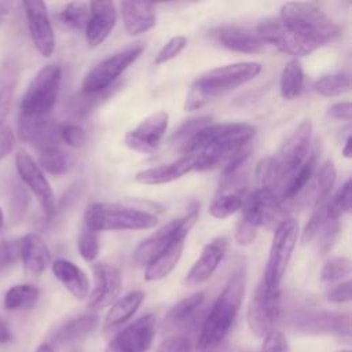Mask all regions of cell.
<instances>
[{
  "label": "cell",
  "instance_id": "1",
  "mask_svg": "<svg viewBox=\"0 0 352 352\" xmlns=\"http://www.w3.org/2000/svg\"><path fill=\"white\" fill-rule=\"evenodd\" d=\"M254 133V126L246 122H210L201 128L180 151L184 155L197 153L194 170H209L220 165L224 166L231 157L246 147Z\"/></svg>",
  "mask_w": 352,
  "mask_h": 352
},
{
  "label": "cell",
  "instance_id": "2",
  "mask_svg": "<svg viewBox=\"0 0 352 352\" xmlns=\"http://www.w3.org/2000/svg\"><path fill=\"white\" fill-rule=\"evenodd\" d=\"M245 285L246 268L241 265L227 280L202 323L197 341V346L201 351L213 349L226 338L238 316L245 294Z\"/></svg>",
  "mask_w": 352,
  "mask_h": 352
},
{
  "label": "cell",
  "instance_id": "3",
  "mask_svg": "<svg viewBox=\"0 0 352 352\" xmlns=\"http://www.w3.org/2000/svg\"><path fill=\"white\" fill-rule=\"evenodd\" d=\"M261 69L263 66L258 62H236L202 73L190 85L184 100V110L201 109L216 96L252 81L261 73Z\"/></svg>",
  "mask_w": 352,
  "mask_h": 352
},
{
  "label": "cell",
  "instance_id": "4",
  "mask_svg": "<svg viewBox=\"0 0 352 352\" xmlns=\"http://www.w3.org/2000/svg\"><path fill=\"white\" fill-rule=\"evenodd\" d=\"M146 204L140 201L95 202L84 213V226L96 232L154 228L158 224V217L153 212L155 205L146 208Z\"/></svg>",
  "mask_w": 352,
  "mask_h": 352
},
{
  "label": "cell",
  "instance_id": "5",
  "mask_svg": "<svg viewBox=\"0 0 352 352\" xmlns=\"http://www.w3.org/2000/svg\"><path fill=\"white\" fill-rule=\"evenodd\" d=\"M279 18L300 34L323 45L340 36V26L319 7L305 1H289L280 8Z\"/></svg>",
  "mask_w": 352,
  "mask_h": 352
},
{
  "label": "cell",
  "instance_id": "6",
  "mask_svg": "<svg viewBox=\"0 0 352 352\" xmlns=\"http://www.w3.org/2000/svg\"><path fill=\"white\" fill-rule=\"evenodd\" d=\"M62 81V69L56 63L41 67L30 81L21 100V113L50 117L56 103Z\"/></svg>",
  "mask_w": 352,
  "mask_h": 352
},
{
  "label": "cell",
  "instance_id": "7",
  "mask_svg": "<svg viewBox=\"0 0 352 352\" xmlns=\"http://www.w3.org/2000/svg\"><path fill=\"white\" fill-rule=\"evenodd\" d=\"M144 51V43L136 41L109 55L94 66L82 78L81 89L85 95H95L107 89Z\"/></svg>",
  "mask_w": 352,
  "mask_h": 352
},
{
  "label": "cell",
  "instance_id": "8",
  "mask_svg": "<svg viewBox=\"0 0 352 352\" xmlns=\"http://www.w3.org/2000/svg\"><path fill=\"white\" fill-rule=\"evenodd\" d=\"M298 238V223L293 217H285L274 230L267 267L263 280L274 287H280L282 278L293 254Z\"/></svg>",
  "mask_w": 352,
  "mask_h": 352
},
{
  "label": "cell",
  "instance_id": "9",
  "mask_svg": "<svg viewBox=\"0 0 352 352\" xmlns=\"http://www.w3.org/2000/svg\"><path fill=\"white\" fill-rule=\"evenodd\" d=\"M279 315L280 287H274L265 283L261 278L248 305V326L254 336L265 337L275 329Z\"/></svg>",
  "mask_w": 352,
  "mask_h": 352
},
{
  "label": "cell",
  "instance_id": "10",
  "mask_svg": "<svg viewBox=\"0 0 352 352\" xmlns=\"http://www.w3.org/2000/svg\"><path fill=\"white\" fill-rule=\"evenodd\" d=\"M256 32L265 44H272L279 51L294 56V59L305 56L320 47L319 43L300 34L279 16L260 21Z\"/></svg>",
  "mask_w": 352,
  "mask_h": 352
},
{
  "label": "cell",
  "instance_id": "11",
  "mask_svg": "<svg viewBox=\"0 0 352 352\" xmlns=\"http://www.w3.org/2000/svg\"><path fill=\"white\" fill-rule=\"evenodd\" d=\"M197 219L198 205H194L184 216L166 223L165 226L158 228L153 235L142 241L133 252V261L138 265H146L176 236H187L190 230L195 224Z\"/></svg>",
  "mask_w": 352,
  "mask_h": 352
},
{
  "label": "cell",
  "instance_id": "12",
  "mask_svg": "<svg viewBox=\"0 0 352 352\" xmlns=\"http://www.w3.org/2000/svg\"><path fill=\"white\" fill-rule=\"evenodd\" d=\"M15 166L22 183L36 197L44 214L47 217L52 216L55 213V195L37 162L26 150L19 148L15 154Z\"/></svg>",
  "mask_w": 352,
  "mask_h": 352
},
{
  "label": "cell",
  "instance_id": "13",
  "mask_svg": "<svg viewBox=\"0 0 352 352\" xmlns=\"http://www.w3.org/2000/svg\"><path fill=\"white\" fill-rule=\"evenodd\" d=\"M283 209L282 202L271 190L258 187L257 190L252 191L242 204L241 217L257 230L260 227L268 228L283 220Z\"/></svg>",
  "mask_w": 352,
  "mask_h": 352
},
{
  "label": "cell",
  "instance_id": "14",
  "mask_svg": "<svg viewBox=\"0 0 352 352\" xmlns=\"http://www.w3.org/2000/svg\"><path fill=\"white\" fill-rule=\"evenodd\" d=\"M169 116L166 111H155L143 118L135 128L128 131L124 143L128 148L138 153H153L158 148L168 129Z\"/></svg>",
  "mask_w": 352,
  "mask_h": 352
},
{
  "label": "cell",
  "instance_id": "15",
  "mask_svg": "<svg viewBox=\"0 0 352 352\" xmlns=\"http://www.w3.org/2000/svg\"><path fill=\"white\" fill-rule=\"evenodd\" d=\"M155 336V316L147 314L124 327L107 345L106 352H147Z\"/></svg>",
  "mask_w": 352,
  "mask_h": 352
},
{
  "label": "cell",
  "instance_id": "16",
  "mask_svg": "<svg viewBox=\"0 0 352 352\" xmlns=\"http://www.w3.org/2000/svg\"><path fill=\"white\" fill-rule=\"evenodd\" d=\"M94 274V289L88 294V308L92 311H99L113 304L122 286L121 272L114 265L99 261L92 265Z\"/></svg>",
  "mask_w": 352,
  "mask_h": 352
},
{
  "label": "cell",
  "instance_id": "17",
  "mask_svg": "<svg viewBox=\"0 0 352 352\" xmlns=\"http://www.w3.org/2000/svg\"><path fill=\"white\" fill-rule=\"evenodd\" d=\"M22 6L36 50L45 58L51 56L55 50V34L45 4L40 0H28Z\"/></svg>",
  "mask_w": 352,
  "mask_h": 352
},
{
  "label": "cell",
  "instance_id": "18",
  "mask_svg": "<svg viewBox=\"0 0 352 352\" xmlns=\"http://www.w3.org/2000/svg\"><path fill=\"white\" fill-rule=\"evenodd\" d=\"M18 136L22 142L30 143L38 150L59 146V124L50 117L18 114Z\"/></svg>",
  "mask_w": 352,
  "mask_h": 352
},
{
  "label": "cell",
  "instance_id": "19",
  "mask_svg": "<svg viewBox=\"0 0 352 352\" xmlns=\"http://www.w3.org/2000/svg\"><path fill=\"white\" fill-rule=\"evenodd\" d=\"M226 250H227V238L216 236L212 241H209L204 246L198 260L192 264V267L187 272L184 278V283L190 287H194L206 282L217 270L219 264L221 263L226 254Z\"/></svg>",
  "mask_w": 352,
  "mask_h": 352
},
{
  "label": "cell",
  "instance_id": "20",
  "mask_svg": "<svg viewBox=\"0 0 352 352\" xmlns=\"http://www.w3.org/2000/svg\"><path fill=\"white\" fill-rule=\"evenodd\" d=\"M89 18L85 26V38L91 47L100 45L113 32L117 22V10L113 1H91Z\"/></svg>",
  "mask_w": 352,
  "mask_h": 352
},
{
  "label": "cell",
  "instance_id": "21",
  "mask_svg": "<svg viewBox=\"0 0 352 352\" xmlns=\"http://www.w3.org/2000/svg\"><path fill=\"white\" fill-rule=\"evenodd\" d=\"M337 170L334 162L327 160L315 172L308 186L289 204L296 206H318L329 198V194L334 186Z\"/></svg>",
  "mask_w": 352,
  "mask_h": 352
},
{
  "label": "cell",
  "instance_id": "22",
  "mask_svg": "<svg viewBox=\"0 0 352 352\" xmlns=\"http://www.w3.org/2000/svg\"><path fill=\"white\" fill-rule=\"evenodd\" d=\"M197 157H198L197 153L186 154L170 164H164V165H158L154 168H147V169L139 170L135 175V180L138 183L146 184V186H158V184L170 183V182L177 180L182 176L192 172L195 169Z\"/></svg>",
  "mask_w": 352,
  "mask_h": 352
},
{
  "label": "cell",
  "instance_id": "23",
  "mask_svg": "<svg viewBox=\"0 0 352 352\" xmlns=\"http://www.w3.org/2000/svg\"><path fill=\"white\" fill-rule=\"evenodd\" d=\"M216 40L227 50L239 54H257L265 43L256 30L239 25H223L214 30Z\"/></svg>",
  "mask_w": 352,
  "mask_h": 352
},
{
  "label": "cell",
  "instance_id": "24",
  "mask_svg": "<svg viewBox=\"0 0 352 352\" xmlns=\"http://www.w3.org/2000/svg\"><path fill=\"white\" fill-rule=\"evenodd\" d=\"M19 258L29 274L40 275L51 263V252L38 234L30 232L19 241Z\"/></svg>",
  "mask_w": 352,
  "mask_h": 352
},
{
  "label": "cell",
  "instance_id": "25",
  "mask_svg": "<svg viewBox=\"0 0 352 352\" xmlns=\"http://www.w3.org/2000/svg\"><path fill=\"white\" fill-rule=\"evenodd\" d=\"M121 16L128 34L138 36L154 28L155 6L148 1H122Z\"/></svg>",
  "mask_w": 352,
  "mask_h": 352
},
{
  "label": "cell",
  "instance_id": "26",
  "mask_svg": "<svg viewBox=\"0 0 352 352\" xmlns=\"http://www.w3.org/2000/svg\"><path fill=\"white\" fill-rule=\"evenodd\" d=\"M184 239L186 236H176L144 265V279L147 282L160 280L173 271L182 257Z\"/></svg>",
  "mask_w": 352,
  "mask_h": 352
},
{
  "label": "cell",
  "instance_id": "27",
  "mask_svg": "<svg viewBox=\"0 0 352 352\" xmlns=\"http://www.w3.org/2000/svg\"><path fill=\"white\" fill-rule=\"evenodd\" d=\"M52 274L65 289L77 300H84L89 294V280L85 272L74 263L59 258L52 263Z\"/></svg>",
  "mask_w": 352,
  "mask_h": 352
},
{
  "label": "cell",
  "instance_id": "28",
  "mask_svg": "<svg viewBox=\"0 0 352 352\" xmlns=\"http://www.w3.org/2000/svg\"><path fill=\"white\" fill-rule=\"evenodd\" d=\"M318 157H319V151H318V146H315L307 160L304 161V164L300 166V169L293 175V177L287 182V184L285 186L282 194H280V202L285 208L286 204L292 202L311 182L312 176L316 172V166H318Z\"/></svg>",
  "mask_w": 352,
  "mask_h": 352
},
{
  "label": "cell",
  "instance_id": "29",
  "mask_svg": "<svg viewBox=\"0 0 352 352\" xmlns=\"http://www.w3.org/2000/svg\"><path fill=\"white\" fill-rule=\"evenodd\" d=\"M143 300H144V293L142 290H133L117 298L106 314L104 327L113 329L124 324L126 320H129L135 315V312L139 309Z\"/></svg>",
  "mask_w": 352,
  "mask_h": 352
},
{
  "label": "cell",
  "instance_id": "30",
  "mask_svg": "<svg viewBox=\"0 0 352 352\" xmlns=\"http://www.w3.org/2000/svg\"><path fill=\"white\" fill-rule=\"evenodd\" d=\"M98 323H99L98 316L92 314L73 318L56 330L52 340L56 344H65V342L81 340L88 334H91L96 329Z\"/></svg>",
  "mask_w": 352,
  "mask_h": 352
},
{
  "label": "cell",
  "instance_id": "31",
  "mask_svg": "<svg viewBox=\"0 0 352 352\" xmlns=\"http://www.w3.org/2000/svg\"><path fill=\"white\" fill-rule=\"evenodd\" d=\"M307 330L327 333H349V315L333 312H316L301 323Z\"/></svg>",
  "mask_w": 352,
  "mask_h": 352
},
{
  "label": "cell",
  "instance_id": "32",
  "mask_svg": "<svg viewBox=\"0 0 352 352\" xmlns=\"http://www.w3.org/2000/svg\"><path fill=\"white\" fill-rule=\"evenodd\" d=\"M16 82L18 70L15 63L11 60L4 62L0 66V126H3V122L11 110Z\"/></svg>",
  "mask_w": 352,
  "mask_h": 352
},
{
  "label": "cell",
  "instance_id": "33",
  "mask_svg": "<svg viewBox=\"0 0 352 352\" xmlns=\"http://www.w3.org/2000/svg\"><path fill=\"white\" fill-rule=\"evenodd\" d=\"M304 85V72L301 62L298 59H290L282 73H280V80H279V91L280 96L286 100H293L296 99Z\"/></svg>",
  "mask_w": 352,
  "mask_h": 352
},
{
  "label": "cell",
  "instance_id": "34",
  "mask_svg": "<svg viewBox=\"0 0 352 352\" xmlns=\"http://www.w3.org/2000/svg\"><path fill=\"white\" fill-rule=\"evenodd\" d=\"M38 289L30 283H19L11 286L3 300V305L7 311H19L32 308L38 300Z\"/></svg>",
  "mask_w": 352,
  "mask_h": 352
},
{
  "label": "cell",
  "instance_id": "35",
  "mask_svg": "<svg viewBox=\"0 0 352 352\" xmlns=\"http://www.w3.org/2000/svg\"><path fill=\"white\" fill-rule=\"evenodd\" d=\"M43 172L54 176L65 175L70 168V157L60 146H52L38 150V164Z\"/></svg>",
  "mask_w": 352,
  "mask_h": 352
},
{
  "label": "cell",
  "instance_id": "36",
  "mask_svg": "<svg viewBox=\"0 0 352 352\" xmlns=\"http://www.w3.org/2000/svg\"><path fill=\"white\" fill-rule=\"evenodd\" d=\"M89 18V7L88 3L73 1L66 4V7L58 14L59 22L69 29L81 30L85 29Z\"/></svg>",
  "mask_w": 352,
  "mask_h": 352
},
{
  "label": "cell",
  "instance_id": "37",
  "mask_svg": "<svg viewBox=\"0 0 352 352\" xmlns=\"http://www.w3.org/2000/svg\"><path fill=\"white\" fill-rule=\"evenodd\" d=\"M351 88V78L345 73H333L322 76L315 82V91L323 96L333 98L348 92Z\"/></svg>",
  "mask_w": 352,
  "mask_h": 352
},
{
  "label": "cell",
  "instance_id": "38",
  "mask_svg": "<svg viewBox=\"0 0 352 352\" xmlns=\"http://www.w3.org/2000/svg\"><path fill=\"white\" fill-rule=\"evenodd\" d=\"M204 300H205L204 292L194 293V294L180 300L168 312V320L172 323H183V322L188 320L199 309Z\"/></svg>",
  "mask_w": 352,
  "mask_h": 352
},
{
  "label": "cell",
  "instance_id": "39",
  "mask_svg": "<svg viewBox=\"0 0 352 352\" xmlns=\"http://www.w3.org/2000/svg\"><path fill=\"white\" fill-rule=\"evenodd\" d=\"M242 198L236 192H223L209 205L208 213L214 219H227L242 209Z\"/></svg>",
  "mask_w": 352,
  "mask_h": 352
},
{
  "label": "cell",
  "instance_id": "40",
  "mask_svg": "<svg viewBox=\"0 0 352 352\" xmlns=\"http://www.w3.org/2000/svg\"><path fill=\"white\" fill-rule=\"evenodd\" d=\"M351 274V261L344 256H333L327 258L320 270V279L323 282H340Z\"/></svg>",
  "mask_w": 352,
  "mask_h": 352
},
{
  "label": "cell",
  "instance_id": "41",
  "mask_svg": "<svg viewBox=\"0 0 352 352\" xmlns=\"http://www.w3.org/2000/svg\"><path fill=\"white\" fill-rule=\"evenodd\" d=\"M77 246H78L80 256L85 261H94L99 253L98 232L88 228L87 226H82L77 239Z\"/></svg>",
  "mask_w": 352,
  "mask_h": 352
},
{
  "label": "cell",
  "instance_id": "42",
  "mask_svg": "<svg viewBox=\"0 0 352 352\" xmlns=\"http://www.w3.org/2000/svg\"><path fill=\"white\" fill-rule=\"evenodd\" d=\"M212 121L210 117H195V118H190V120H186L179 128L177 131L173 133L172 136V140L180 146V148L204 126L209 125Z\"/></svg>",
  "mask_w": 352,
  "mask_h": 352
},
{
  "label": "cell",
  "instance_id": "43",
  "mask_svg": "<svg viewBox=\"0 0 352 352\" xmlns=\"http://www.w3.org/2000/svg\"><path fill=\"white\" fill-rule=\"evenodd\" d=\"M186 45H187V38L184 36H173L161 47V50L155 55L154 63L162 65V63L176 58L184 50Z\"/></svg>",
  "mask_w": 352,
  "mask_h": 352
},
{
  "label": "cell",
  "instance_id": "44",
  "mask_svg": "<svg viewBox=\"0 0 352 352\" xmlns=\"http://www.w3.org/2000/svg\"><path fill=\"white\" fill-rule=\"evenodd\" d=\"M59 139L70 147L80 148L85 143V131L77 124H60L59 125Z\"/></svg>",
  "mask_w": 352,
  "mask_h": 352
},
{
  "label": "cell",
  "instance_id": "45",
  "mask_svg": "<svg viewBox=\"0 0 352 352\" xmlns=\"http://www.w3.org/2000/svg\"><path fill=\"white\" fill-rule=\"evenodd\" d=\"M330 205L333 209L342 216L344 213H348L352 206V184L351 179H346L345 183L341 186V188L337 191V194L333 198H329Z\"/></svg>",
  "mask_w": 352,
  "mask_h": 352
},
{
  "label": "cell",
  "instance_id": "46",
  "mask_svg": "<svg viewBox=\"0 0 352 352\" xmlns=\"http://www.w3.org/2000/svg\"><path fill=\"white\" fill-rule=\"evenodd\" d=\"M19 258V241L1 239L0 241V274L8 270Z\"/></svg>",
  "mask_w": 352,
  "mask_h": 352
},
{
  "label": "cell",
  "instance_id": "47",
  "mask_svg": "<svg viewBox=\"0 0 352 352\" xmlns=\"http://www.w3.org/2000/svg\"><path fill=\"white\" fill-rule=\"evenodd\" d=\"M260 352H289V344L285 334L276 329L271 330L264 337Z\"/></svg>",
  "mask_w": 352,
  "mask_h": 352
},
{
  "label": "cell",
  "instance_id": "48",
  "mask_svg": "<svg viewBox=\"0 0 352 352\" xmlns=\"http://www.w3.org/2000/svg\"><path fill=\"white\" fill-rule=\"evenodd\" d=\"M29 204V195L25 191L23 187L15 186L14 192L11 195V213L14 221H19L26 210V206Z\"/></svg>",
  "mask_w": 352,
  "mask_h": 352
},
{
  "label": "cell",
  "instance_id": "49",
  "mask_svg": "<svg viewBox=\"0 0 352 352\" xmlns=\"http://www.w3.org/2000/svg\"><path fill=\"white\" fill-rule=\"evenodd\" d=\"M256 236H257V228L253 227L246 220H243L242 217H239L236 221V226H235V231H234V238H235L236 243L242 245V246H248L256 239Z\"/></svg>",
  "mask_w": 352,
  "mask_h": 352
},
{
  "label": "cell",
  "instance_id": "50",
  "mask_svg": "<svg viewBox=\"0 0 352 352\" xmlns=\"http://www.w3.org/2000/svg\"><path fill=\"white\" fill-rule=\"evenodd\" d=\"M324 297L330 302H346L351 300V280L340 282L329 287L324 293Z\"/></svg>",
  "mask_w": 352,
  "mask_h": 352
},
{
  "label": "cell",
  "instance_id": "51",
  "mask_svg": "<svg viewBox=\"0 0 352 352\" xmlns=\"http://www.w3.org/2000/svg\"><path fill=\"white\" fill-rule=\"evenodd\" d=\"M154 352H190V342L184 337H169Z\"/></svg>",
  "mask_w": 352,
  "mask_h": 352
},
{
  "label": "cell",
  "instance_id": "52",
  "mask_svg": "<svg viewBox=\"0 0 352 352\" xmlns=\"http://www.w3.org/2000/svg\"><path fill=\"white\" fill-rule=\"evenodd\" d=\"M15 147V135L11 128L0 126V160L7 157Z\"/></svg>",
  "mask_w": 352,
  "mask_h": 352
},
{
  "label": "cell",
  "instance_id": "53",
  "mask_svg": "<svg viewBox=\"0 0 352 352\" xmlns=\"http://www.w3.org/2000/svg\"><path fill=\"white\" fill-rule=\"evenodd\" d=\"M327 114L334 118V120H345V121H351L352 118V106L351 102L345 100V102H337L334 104H331L327 110Z\"/></svg>",
  "mask_w": 352,
  "mask_h": 352
},
{
  "label": "cell",
  "instance_id": "54",
  "mask_svg": "<svg viewBox=\"0 0 352 352\" xmlns=\"http://www.w3.org/2000/svg\"><path fill=\"white\" fill-rule=\"evenodd\" d=\"M11 340V333L8 327L0 320V344H6Z\"/></svg>",
  "mask_w": 352,
  "mask_h": 352
},
{
  "label": "cell",
  "instance_id": "55",
  "mask_svg": "<svg viewBox=\"0 0 352 352\" xmlns=\"http://www.w3.org/2000/svg\"><path fill=\"white\" fill-rule=\"evenodd\" d=\"M352 142V138H351V135H348L346 136V139H345V142H344V147H342V155L345 157V158H351L352 157V150H351V143Z\"/></svg>",
  "mask_w": 352,
  "mask_h": 352
},
{
  "label": "cell",
  "instance_id": "56",
  "mask_svg": "<svg viewBox=\"0 0 352 352\" xmlns=\"http://www.w3.org/2000/svg\"><path fill=\"white\" fill-rule=\"evenodd\" d=\"M34 352H54V348L51 344L48 342H41L40 345H37L36 351Z\"/></svg>",
  "mask_w": 352,
  "mask_h": 352
},
{
  "label": "cell",
  "instance_id": "57",
  "mask_svg": "<svg viewBox=\"0 0 352 352\" xmlns=\"http://www.w3.org/2000/svg\"><path fill=\"white\" fill-rule=\"evenodd\" d=\"M8 3H0V21L8 14Z\"/></svg>",
  "mask_w": 352,
  "mask_h": 352
},
{
  "label": "cell",
  "instance_id": "58",
  "mask_svg": "<svg viewBox=\"0 0 352 352\" xmlns=\"http://www.w3.org/2000/svg\"><path fill=\"white\" fill-rule=\"evenodd\" d=\"M3 224H4V214H3V210H1V208H0V232H1Z\"/></svg>",
  "mask_w": 352,
  "mask_h": 352
},
{
  "label": "cell",
  "instance_id": "59",
  "mask_svg": "<svg viewBox=\"0 0 352 352\" xmlns=\"http://www.w3.org/2000/svg\"><path fill=\"white\" fill-rule=\"evenodd\" d=\"M338 352H349V351H346V349H341V351H338Z\"/></svg>",
  "mask_w": 352,
  "mask_h": 352
}]
</instances>
